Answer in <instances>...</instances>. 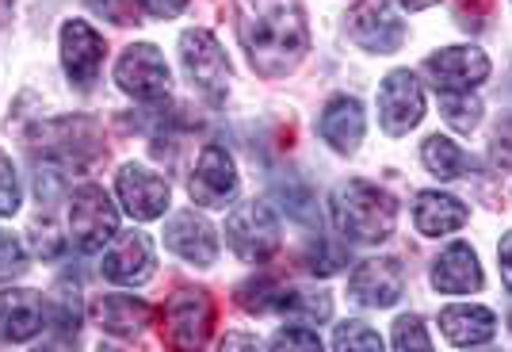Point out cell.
I'll use <instances>...</instances> for the list:
<instances>
[{
	"instance_id": "cell-30",
	"label": "cell",
	"mask_w": 512,
	"mask_h": 352,
	"mask_svg": "<svg viewBox=\"0 0 512 352\" xmlns=\"http://www.w3.org/2000/svg\"><path fill=\"white\" fill-rule=\"evenodd\" d=\"M276 299H279V287L268 280V276H260V280H249V284L237 291V303L245 310H253V314H264V310H276Z\"/></svg>"
},
{
	"instance_id": "cell-10",
	"label": "cell",
	"mask_w": 512,
	"mask_h": 352,
	"mask_svg": "<svg viewBox=\"0 0 512 352\" xmlns=\"http://www.w3.org/2000/svg\"><path fill=\"white\" fill-rule=\"evenodd\" d=\"M425 115V92L409 69H394L379 88V123L386 134H409Z\"/></svg>"
},
{
	"instance_id": "cell-29",
	"label": "cell",
	"mask_w": 512,
	"mask_h": 352,
	"mask_svg": "<svg viewBox=\"0 0 512 352\" xmlns=\"http://www.w3.org/2000/svg\"><path fill=\"white\" fill-rule=\"evenodd\" d=\"M394 352H432L425 322L417 314H406L394 322Z\"/></svg>"
},
{
	"instance_id": "cell-38",
	"label": "cell",
	"mask_w": 512,
	"mask_h": 352,
	"mask_svg": "<svg viewBox=\"0 0 512 352\" xmlns=\"http://www.w3.org/2000/svg\"><path fill=\"white\" fill-rule=\"evenodd\" d=\"M497 261H501V280L509 284L512 291V230L501 238V249H497Z\"/></svg>"
},
{
	"instance_id": "cell-9",
	"label": "cell",
	"mask_w": 512,
	"mask_h": 352,
	"mask_svg": "<svg viewBox=\"0 0 512 352\" xmlns=\"http://www.w3.org/2000/svg\"><path fill=\"white\" fill-rule=\"evenodd\" d=\"M348 35L371 54H394L406 43V23L390 8V0H360L348 12Z\"/></svg>"
},
{
	"instance_id": "cell-35",
	"label": "cell",
	"mask_w": 512,
	"mask_h": 352,
	"mask_svg": "<svg viewBox=\"0 0 512 352\" xmlns=\"http://www.w3.org/2000/svg\"><path fill=\"white\" fill-rule=\"evenodd\" d=\"M88 8L100 12L104 20L119 23V27H127V23L138 20V16H134V0H88Z\"/></svg>"
},
{
	"instance_id": "cell-3",
	"label": "cell",
	"mask_w": 512,
	"mask_h": 352,
	"mask_svg": "<svg viewBox=\"0 0 512 352\" xmlns=\"http://www.w3.org/2000/svg\"><path fill=\"white\" fill-rule=\"evenodd\" d=\"M35 150L62 165V169H85L92 157L104 154V138H100V127L85 119V115H62V119H46L35 127L31 134Z\"/></svg>"
},
{
	"instance_id": "cell-14",
	"label": "cell",
	"mask_w": 512,
	"mask_h": 352,
	"mask_svg": "<svg viewBox=\"0 0 512 352\" xmlns=\"http://www.w3.org/2000/svg\"><path fill=\"white\" fill-rule=\"evenodd\" d=\"M62 66L77 88H92L104 66V35L85 20H69L62 27Z\"/></svg>"
},
{
	"instance_id": "cell-28",
	"label": "cell",
	"mask_w": 512,
	"mask_h": 352,
	"mask_svg": "<svg viewBox=\"0 0 512 352\" xmlns=\"http://www.w3.org/2000/svg\"><path fill=\"white\" fill-rule=\"evenodd\" d=\"M333 349L337 352H383V337L363 326V322H344L337 337H333Z\"/></svg>"
},
{
	"instance_id": "cell-16",
	"label": "cell",
	"mask_w": 512,
	"mask_h": 352,
	"mask_svg": "<svg viewBox=\"0 0 512 352\" xmlns=\"http://www.w3.org/2000/svg\"><path fill=\"white\" fill-rule=\"evenodd\" d=\"M165 245L176 257H184L195 268H211L218 261V234L203 215L195 211H176L165 226Z\"/></svg>"
},
{
	"instance_id": "cell-34",
	"label": "cell",
	"mask_w": 512,
	"mask_h": 352,
	"mask_svg": "<svg viewBox=\"0 0 512 352\" xmlns=\"http://www.w3.org/2000/svg\"><path fill=\"white\" fill-rule=\"evenodd\" d=\"M306 264H310V272H321V276H329V272H337L344 264V253L337 249V245L329 242H314L310 245V257H306Z\"/></svg>"
},
{
	"instance_id": "cell-2",
	"label": "cell",
	"mask_w": 512,
	"mask_h": 352,
	"mask_svg": "<svg viewBox=\"0 0 512 352\" xmlns=\"http://www.w3.org/2000/svg\"><path fill=\"white\" fill-rule=\"evenodd\" d=\"M333 222L348 242L379 245L394 234L398 207L383 188H375L367 180H348L333 192Z\"/></svg>"
},
{
	"instance_id": "cell-23",
	"label": "cell",
	"mask_w": 512,
	"mask_h": 352,
	"mask_svg": "<svg viewBox=\"0 0 512 352\" xmlns=\"http://www.w3.org/2000/svg\"><path fill=\"white\" fill-rule=\"evenodd\" d=\"M413 219H417V230L425 238H444V234L459 230L467 222V207L455 196H444V192H421L417 207H413Z\"/></svg>"
},
{
	"instance_id": "cell-22",
	"label": "cell",
	"mask_w": 512,
	"mask_h": 352,
	"mask_svg": "<svg viewBox=\"0 0 512 352\" xmlns=\"http://www.w3.org/2000/svg\"><path fill=\"white\" fill-rule=\"evenodd\" d=\"M440 330L451 345L459 349H470V345H486L497 330V318L493 310L486 307H470V303H459V307H448L440 314Z\"/></svg>"
},
{
	"instance_id": "cell-5",
	"label": "cell",
	"mask_w": 512,
	"mask_h": 352,
	"mask_svg": "<svg viewBox=\"0 0 512 352\" xmlns=\"http://www.w3.org/2000/svg\"><path fill=\"white\" fill-rule=\"evenodd\" d=\"M119 234V215L104 188L85 184L69 199V238L81 253H100Z\"/></svg>"
},
{
	"instance_id": "cell-24",
	"label": "cell",
	"mask_w": 512,
	"mask_h": 352,
	"mask_svg": "<svg viewBox=\"0 0 512 352\" xmlns=\"http://www.w3.org/2000/svg\"><path fill=\"white\" fill-rule=\"evenodd\" d=\"M421 157H425L428 173L440 176V180H459V176L470 173V157L451 138H440V134H432L421 146Z\"/></svg>"
},
{
	"instance_id": "cell-7",
	"label": "cell",
	"mask_w": 512,
	"mask_h": 352,
	"mask_svg": "<svg viewBox=\"0 0 512 352\" xmlns=\"http://www.w3.org/2000/svg\"><path fill=\"white\" fill-rule=\"evenodd\" d=\"M180 62H184V73L192 88H199L211 104H218L226 96V77H230V66H226V54L207 27H192L180 35Z\"/></svg>"
},
{
	"instance_id": "cell-12",
	"label": "cell",
	"mask_w": 512,
	"mask_h": 352,
	"mask_svg": "<svg viewBox=\"0 0 512 352\" xmlns=\"http://www.w3.org/2000/svg\"><path fill=\"white\" fill-rule=\"evenodd\" d=\"M153 245L146 234L138 230H127V234H115L111 245H107L104 261H100V272H104L111 284H146L153 276Z\"/></svg>"
},
{
	"instance_id": "cell-17",
	"label": "cell",
	"mask_w": 512,
	"mask_h": 352,
	"mask_svg": "<svg viewBox=\"0 0 512 352\" xmlns=\"http://www.w3.org/2000/svg\"><path fill=\"white\" fill-rule=\"evenodd\" d=\"M428 73H432L440 92H470L490 77V62L474 46H448V50L428 58Z\"/></svg>"
},
{
	"instance_id": "cell-32",
	"label": "cell",
	"mask_w": 512,
	"mask_h": 352,
	"mask_svg": "<svg viewBox=\"0 0 512 352\" xmlns=\"http://www.w3.org/2000/svg\"><path fill=\"white\" fill-rule=\"evenodd\" d=\"M20 176H16V165L12 157L0 150V219L16 215L20 211Z\"/></svg>"
},
{
	"instance_id": "cell-18",
	"label": "cell",
	"mask_w": 512,
	"mask_h": 352,
	"mask_svg": "<svg viewBox=\"0 0 512 352\" xmlns=\"http://www.w3.org/2000/svg\"><path fill=\"white\" fill-rule=\"evenodd\" d=\"M46 322V299L39 291H27V287H16V291H4L0 295V330L8 341H31L35 333L43 330Z\"/></svg>"
},
{
	"instance_id": "cell-13",
	"label": "cell",
	"mask_w": 512,
	"mask_h": 352,
	"mask_svg": "<svg viewBox=\"0 0 512 352\" xmlns=\"http://www.w3.org/2000/svg\"><path fill=\"white\" fill-rule=\"evenodd\" d=\"M115 188H119V199H123L127 215L138 222L161 219L165 207H169V180L150 173L146 165H123Z\"/></svg>"
},
{
	"instance_id": "cell-21",
	"label": "cell",
	"mask_w": 512,
	"mask_h": 352,
	"mask_svg": "<svg viewBox=\"0 0 512 352\" xmlns=\"http://www.w3.org/2000/svg\"><path fill=\"white\" fill-rule=\"evenodd\" d=\"M92 318L100 322V330L115 333V337H134L150 326L153 310L134 295H104V299H96Z\"/></svg>"
},
{
	"instance_id": "cell-26",
	"label": "cell",
	"mask_w": 512,
	"mask_h": 352,
	"mask_svg": "<svg viewBox=\"0 0 512 352\" xmlns=\"http://www.w3.org/2000/svg\"><path fill=\"white\" fill-rule=\"evenodd\" d=\"M46 310L54 314V330L77 333V326H81V295H77V284L58 280V287H54V299L46 303Z\"/></svg>"
},
{
	"instance_id": "cell-41",
	"label": "cell",
	"mask_w": 512,
	"mask_h": 352,
	"mask_svg": "<svg viewBox=\"0 0 512 352\" xmlns=\"http://www.w3.org/2000/svg\"><path fill=\"white\" fill-rule=\"evenodd\" d=\"M35 352H54V349H35Z\"/></svg>"
},
{
	"instance_id": "cell-20",
	"label": "cell",
	"mask_w": 512,
	"mask_h": 352,
	"mask_svg": "<svg viewBox=\"0 0 512 352\" xmlns=\"http://www.w3.org/2000/svg\"><path fill=\"white\" fill-rule=\"evenodd\" d=\"M318 131H321V138L333 146V150L352 154V150L363 142V108H360V100H352V96H337V100H329V108L321 111Z\"/></svg>"
},
{
	"instance_id": "cell-8",
	"label": "cell",
	"mask_w": 512,
	"mask_h": 352,
	"mask_svg": "<svg viewBox=\"0 0 512 352\" xmlns=\"http://www.w3.org/2000/svg\"><path fill=\"white\" fill-rule=\"evenodd\" d=\"M115 85L142 104H157L169 96V66L161 50L150 43H134L115 62Z\"/></svg>"
},
{
	"instance_id": "cell-6",
	"label": "cell",
	"mask_w": 512,
	"mask_h": 352,
	"mask_svg": "<svg viewBox=\"0 0 512 352\" xmlns=\"http://www.w3.org/2000/svg\"><path fill=\"white\" fill-rule=\"evenodd\" d=\"M226 242L241 261L264 264L279 249V219L268 203H241L226 219Z\"/></svg>"
},
{
	"instance_id": "cell-27",
	"label": "cell",
	"mask_w": 512,
	"mask_h": 352,
	"mask_svg": "<svg viewBox=\"0 0 512 352\" xmlns=\"http://www.w3.org/2000/svg\"><path fill=\"white\" fill-rule=\"evenodd\" d=\"M440 108H444V115H448V123L455 131H474L478 119H482V104L470 92H444Z\"/></svg>"
},
{
	"instance_id": "cell-4",
	"label": "cell",
	"mask_w": 512,
	"mask_h": 352,
	"mask_svg": "<svg viewBox=\"0 0 512 352\" xmlns=\"http://www.w3.org/2000/svg\"><path fill=\"white\" fill-rule=\"evenodd\" d=\"M165 341L172 352H203L214 330V303L203 287H180L165 303Z\"/></svg>"
},
{
	"instance_id": "cell-36",
	"label": "cell",
	"mask_w": 512,
	"mask_h": 352,
	"mask_svg": "<svg viewBox=\"0 0 512 352\" xmlns=\"http://www.w3.org/2000/svg\"><path fill=\"white\" fill-rule=\"evenodd\" d=\"M218 352H264V349H260V341H256L253 333H226V341L218 345Z\"/></svg>"
},
{
	"instance_id": "cell-19",
	"label": "cell",
	"mask_w": 512,
	"mask_h": 352,
	"mask_svg": "<svg viewBox=\"0 0 512 352\" xmlns=\"http://www.w3.org/2000/svg\"><path fill=\"white\" fill-rule=\"evenodd\" d=\"M432 284L444 295H470L482 287V268L467 242H455L440 253V261L432 268Z\"/></svg>"
},
{
	"instance_id": "cell-15",
	"label": "cell",
	"mask_w": 512,
	"mask_h": 352,
	"mask_svg": "<svg viewBox=\"0 0 512 352\" xmlns=\"http://www.w3.org/2000/svg\"><path fill=\"white\" fill-rule=\"evenodd\" d=\"M402 291H406V272L390 257L363 261L348 280V295L363 307H394L402 299Z\"/></svg>"
},
{
	"instance_id": "cell-42",
	"label": "cell",
	"mask_w": 512,
	"mask_h": 352,
	"mask_svg": "<svg viewBox=\"0 0 512 352\" xmlns=\"http://www.w3.org/2000/svg\"><path fill=\"white\" fill-rule=\"evenodd\" d=\"M490 352H497V349H490Z\"/></svg>"
},
{
	"instance_id": "cell-40",
	"label": "cell",
	"mask_w": 512,
	"mask_h": 352,
	"mask_svg": "<svg viewBox=\"0 0 512 352\" xmlns=\"http://www.w3.org/2000/svg\"><path fill=\"white\" fill-rule=\"evenodd\" d=\"M100 352H123V349H115V345H100Z\"/></svg>"
},
{
	"instance_id": "cell-1",
	"label": "cell",
	"mask_w": 512,
	"mask_h": 352,
	"mask_svg": "<svg viewBox=\"0 0 512 352\" xmlns=\"http://www.w3.org/2000/svg\"><path fill=\"white\" fill-rule=\"evenodd\" d=\"M237 35L260 77H283L310 50L299 0H237Z\"/></svg>"
},
{
	"instance_id": "cell-31",
	"label": "cell",
	"mask_w": 512,
	"mask_h": 352,
	"mask_svg": "<svg viewBox=\"0 0 512 352\" xmlns=\"http://www.w3.org/2000/svg\"><path fill=\"white\" fill-rule=\"evenodd\" d=\"M27 272V249L12 230H0V280H16Z\"/></svg>"
},
{
	"instance_id": "cell-11",
	"label": "cell",
	"mask_w": 512,
	"mask_h": 352,
	"mask_svg": "<svg viewBox=\"0 0 512 352\" xmlns=\"http://www.w3.org/2000/svg\"><path fill=\"white\" fill-rule=\"evenodd\" d=\"M188 192L199 207H226L237 196V165L222 146H203V154L195 161Z\"/></svg>"
},
{
	"instance_id": "cell-37",
	"label": "cell",
	"mask_w": 512,
	"mask_h": 352,
	"mask_svg": "<svg viewBox=\"0 0 512 352\" xmlns=\"http://www.w3.org/2000/svg\"><path fill=\"white\" fill-rule=\"evenodd\" d=\"M184 4H188V0H142V8H146L150 16H157V20H172V16H180V12H184Z\"/></svg>"
},
{
	"instance_id": "cell-33",
	"label": "cell",
	"mask_w": 512,
	"mask_h": 352,
	"mask_svg": "<svg viewBox=\"0 0 512 352\" xmlns=\"http://www.w3.org/2000/svg\"><path fill=\"white\" fill-rule=\"evenodd\" d=\"M272 352H321V341L318 333L306 330V326H287V330L276 333Z\"/></svg>"
},
{
	"instance_id": "cell-25",
	"label": "cell",
	"mask_w": 512,
	"mask_h": 352,
	"mask_svg": "<svg viewBox=\"0 0 512 352\" xmlns=\"http://www.w3.org/2000/svg\"><path fill=\"white\" fill-rule=\"evenodd\" d=\"M276 310H287V314H302L306 322H325L333 314V303L325 291H310V287H279Z\"/></svg>"
},
{
	"instance_id": "cell-39",
	"label": "cell",
	"mask_w": 512,
	"mask_h": 352,
	"mask_svg": "<svg viewBox=\"0 0 512 352\" xmlns=\"http://www.w3.org/2000/svg\"><path fill=\"white\" fill-rule=\"evenodd\" d=\"M409 12H421V8H428V4H436V0H402Z\"/></svg>"
}]
</instances>
